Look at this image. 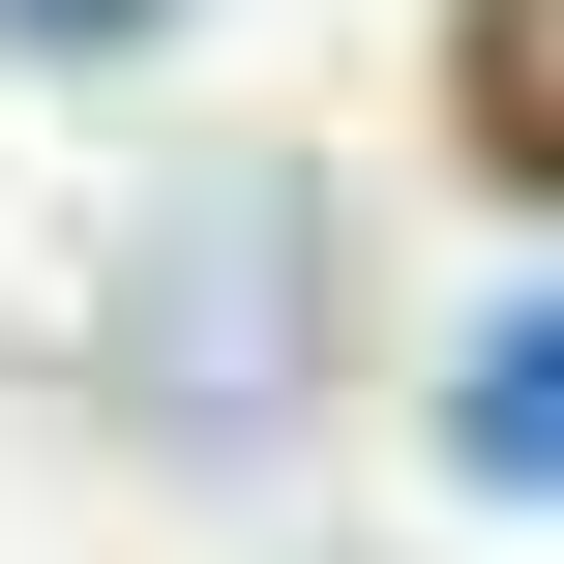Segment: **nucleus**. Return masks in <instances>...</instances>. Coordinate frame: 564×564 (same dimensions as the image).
<instances>
[{"label":"nucleus","mask_w":564,"mask_h":564,"mask_svg":"<svg viewBox=\"0 0 564 564\" xmlns=\"http://www.w3.org/2000/svg\"><path fill=\"white\" fill-rule=\"evenodd\" d=\"M535 446H564V327L506 297V327H476V476H535Z\"/></svg>","instance_id":"nucleus-1"}]
</instances>
